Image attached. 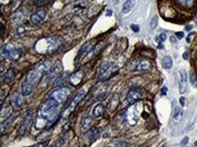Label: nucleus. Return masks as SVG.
<instances>
[{
    "mask_svg": "<svg viewBox=\"0 0 197 147\" xmlns=\"http://www.w3.org/2000/svg\"><path fill=\"white\" fill-rule=\"evenodd\" d=\"M187 89V73L184 70H180L179 73V91L183 94Z\"/></svg>",
    "mask_w": 197,
    "mask_h": 147,
    "instance_id": "nucleus-14",
    "label": "nucleus"
},
{
    "mask_svg": "<svg viewBox=\"0 0 197 147\" xmlns=\"http://www.w3.org/2000/svg\"><path fill=\"white\" fill-rule=\"evenodd\" d=\"M93 49V42L92 41H88L86 42H84V44L80 47L78 53H77V55L75 59V62H78L82 58L85 57L87 54L90 53V50Z\"/></svg>",
    "mask_w": 197,
    "mask_h": 147,
    "instance_id": "nucleus-11",
    "label": "nucleus"
},
{
    "mask_svg": "<svg viewBox=\"0 0 197 147\" xmlns=\"http://www.w3.org/2000/svg\"><path fill=\"white\" fill-rule=\"evenodd\" d=\"M10 103L11 105L13 106V107L15 108H17V109H20L22 107V105H23V98H22V96L19 93H14L11 97V99H10Z\"/></svg>",
    "mask_w": 197,
    "mask_h": 147,
    "instance_id": "nucleus-16",
    "label": "nucleus"
},
{
    "mask_svg": "<svg viewBox=\"0 0 197 147\" xmlns=\"http://www.w3.org/2000/svg\"><path fill=\"white\" fill-rule=\"evenodd\" d=\"M162 66L165 69H170L173 66V61L170 56H165L162 59Z\"/></svg>",
    "mask_w": 197,
    "mask_h": 147,
    "instance_id": "nucleus-24",
    "label": "nucleus"
},
{
    "mask_svg": "<svg viewBox=\"0 0 197 147\" xmlns=\"http://www.w3.org/2000/svg\"><path fill=\"white\" fill-rule=\"evenodd\" d=\"M53 0H36L34 2V6L36 7H41V6H45L49 5Z\"/></svg>",
    "mask_w": 197,
    "mask_h": 147,
    "instance_id": "nucleus-28",
    "label": "nucleus"
},
{
    "mask_svg": "<svg viewBox=\"0 0 197 147\" xmlns=\"http://www.w3.org/2000/svg\"><path fill=\"white\" fill-rule=\"evenodd\" d=\"M118 103H119V97H118L117 95H115V96L112 98V100H111V102H110V104H109V106H108L109 110H110V111L114 110V109L116 108V107H117Z\"/></svg>",
    "mask_w": 197,
    "mask_h": 147,
    "instance_id": "nucleus-26",
    "label": "nucleus"
},
{
    "mask_svg": "<svg viewBox=\"0 0 197 147\" xmlns=\"http://www.w3.org/2000/svg\"><path fill=\"white\" fill-rule=\"evenodd\" d=\"M131 28H132V30L135 33H139V31H140V27H139V26H137V25H132Z\"/></svg>",
    "mask_w": 197,
    "mask_h": 147,
    "instance_id": "nucleus-34",
    "label": "nucleus"
},
{
    "mask_svg": "<svg viewBox=\"0 0 197 147\" xmlns=\"http://www.w3.org/2000/svg\"><path fill=\"white\" fill-rule=\"evenodd\" d=\"M175 34H176V37H177V39H179V40L183 39V35H184V34H183V32H178V33H176Z\"/></svg>",
    "mask_w": 197,
    "mask_h": 147,
    "instance_id": "nucleus-36",
    "label": "nucleus"
},
{
    "mask_svg": "<svg viewBox=\"0 0 197 147\" xmlns=\"http://www.w3.org/2000/svg\"><path fill=\"white\" fill-rule=\"evenodd\" d=\"M143 97V92L140 89L138 88H133L132 89L129 90V92L127 94L126 100L129 104H134L136 101L140 100Z\"/></svg>",
    "mask_w": 197,
    "mask_h": 147,
    "instance_id": "nucleus-12",
    "label": "nucleus"
},
{
    "mask_svg": "<svg viewBox=\"0 0 197 147\" xmlns=\"http://www.w3.org/2000/svg\"><path fill=\"white\" fill-rule=\"evenodd\" d=\"M92 118L89 117H83L82 119V129L83 130H88L90 129L91 125H92Z\"/></svg>",
    "mask_w": 197,
    "mask_h": 147,
    "instance_id": "nucleus-23",
    "label": "nucleus"
},
{
    "mask_svg": "<svg viewBox=\"0 0 197 147\" xmlns=\"http://www.w3.org/2000/svg\"><path fill=\"white\" fill-rule=\"evenodd\" d=\"M62 71H63V68L61 66V63L59 62V63H57L56 65L52 66V67L46 71V73L44 75V77L42 78L40 83L42 85H44V86H46L47 84L50 83L51 80L57 78L61 74Z\"/></svg>",
    "mask_w": 197,
    "mask_h": 147,
    "instance_id": "nucleus-5",
    "label": "nucleus"
},
{
    "mask_svg": "<svg viewBox=\"0 0 197 147\" xmlns=\"http://www.w3.org/2000/svg\"><path fill=\"white\" fill-rule=\"evenodd\" d=\"M194 34H195V33H191V34L188 35V37H187V39H186L187 42H191V39H192V37L194 36Z\"/></svg>",
    "mask_w": 197,
    "mask_h": 147,
    "instance_id": "nucleus-39",
    "label": "nucleus"
},
{
    "mask_svg": "<svg viewBox=\"0 0 197 147\" xmlns=\"http://www.w3.org/2000/svg\"><path fill=\"white\" fill-rule=\"evenodd\" d=\"M125 119L127 124L130 125H136V123L139 119V112H138L137 105L135 104L127 108V110L125 113Z\"/></svg>",
    "mask_w": 197,
    "mask_h": 147,
    "instance_id": "nucleus-7",
    "label": "nucleus"
},
{
    "mask_svg": "<svg viewBox=\"0 0 197 147\" xmlns=\"http://www.w3.org/2000/svg\"><path fill=\"white\" fill-rule=\"evenodd\" d=\"M183 56V59H184V60H187V59H188V56H189V54H188V52L184 53Z\"/></svg>",
    "mask_w": 197,
    "mask_h": 147,
    "instance_id": "nucleus-41",
    "label": "nucleus"
},
{
    "mask_svg": "<svg viewBox=\"0 0 197 147\" xmlns=\"http://www.w3.org/2000/svg\"><path fill=\"white\" fill-rule=\"evenodd\" d=\"M16 117H17V114H11L6 120L1 123V133H3L4 130H6L7 127H9L12 125L13 121L15 119Z\"/></svg>",
    "mask_w": 197,
    "mask_h": 147,
    "instance_id": "nucleus-18",
    "label": "nucleus"
},
{
    "mask_svg": "<svg viewBox=\"0 0 197 147\" xmlns=\"http://www.w3.org/2000/svg\"><path fill=\"white\" fill-rule=\"evenodd\" d=\"M119 72V69L111 62H103L97 70L96 78L99 81H106L115 77Z\"/></svg>",
    "mask_w": 197,
    "mask_h": 147,
    "instance_id": "nucleus-3",
    "label": "nucleus"
},
{
    "mask_svg": "<svg viewBox=\"0 0 197 147\" xmlns=\"http://www.w3.org/2000/svg\"><path fill=\"white\" fill-rule=\"evenodd\" d=\"M183 6H187V7H191L195 2V0H178Z\"/></svg>",
    "mask_w": 197,
    "mask_h": 147,
    "instance_id": "nucleus-29",
    "label": "nucleus"
},
{
    "mask_svg": "<svg viewBox=\"0 0 197 147\" xmlns=\"http://www.w3.org/2000/svg\"><path fill=\"white\" fill-rule=\"evenodd\" d=\"M22 52L20 49L15 47L12 43L6 44L1 50V57L2 59H8L10 61H16L20 58Z\"/></svg>",
    "mask_w": 197,
    "mask_h": 147,
    "instance_id": "nucleus-4",
    "label": "nucleus"
},
{
    "mask_svg": "<svg viewBox=\"0 0 197 147\" xmlns=\"http://www.w3.org/2000/svg\"><path fill=\"white\" fill-rule=\"evenodd\" d=\"M70 94L71 90L67 87H61V88H58L56 90H54L53 92H51L48 97L55 98L58 102L63 104L68 98Z\"/></svg>",
    "mask_w": 197,
    "mask_h": 147,
    "instance_id": "nucleus-8",
    "label": "nucleus"
},
{
    "mask_svg": "<svg viewBox=\"0 0 197 147\" xmlns=\"http://www.w3.org/2000/svg\"><path fill=\"white\" fill-rule=\"evenodd\" d=\"M15 78V70L14 68H10L7 70V71L5 73V81L6 83L13 82Z\"/></svg>",
    "mask_w": 197,
    "mask_h": 147,
    "instance_id": "nucleus-20",
    "label": "nucleus"
},
{
    "mask_svg": "<svg viewBox=\"0 0 197 147\" xmlns=\"http://www.w3.org/2000/svg\"><path fill=\"white\" fill-rule=\"evenodd\" d=\"M27 1H30V0H27Z\"/></svg>",
    "mask_w": 197,
    "mask_h": 147,
    "instance_id": "nucleus-46",
    "label": "nucleus"
},
{
    "mask_svg": "<svg viewBox=\"0 0 197 147\" xmlns=\"http://www.w3.org/2000/svg\"><path fill=\"white\" fill-rule=\"evenodd\" d=\"M65 145V139L63 138V137H61L58 141H57V145L58 146H62V145Z\"/></svg>",
    "mask_w": 197,
    "mask_h": 147,
    "instance_id": "nucleus-35",
    "label": "nucleus"
},
{
    "mask_svg": "<svg viewBox=\"0 0 197 147\" xmlns=\"http://www.w3.org/2000/svg\"><path fill=\"white\" fill-rule=\"evenodd\" d=\"M85 94H86V91L84 90V89H80L79 90V92L75 95V97L73 98V100L70 102V104L68 105V107L66 108V110L64 111V113L61 115V117H63V118H66V117H67L69 115H70L71 113L75 109V107H77V105L81 102V100L83 99L84 97V96H85Z\"/></svg>",
    "mask_w": 197,
    "mask_h": 147,
    "instance_id": "nucleus-6",
    "label": "nucleus"
},
{
    "mask_svg": "<svg viewBox=\"0 0 197 147\" xmlns=\"http://www.w3.org/2000/svg\"><path fill=\"white\" fill-rule=\"evenodd\" d=\"M135 70L138 71H148L151 70V62L148 60L143 59L138 62V64H136Z\"/></svg>",
    "mask_w": 197,
    "mask_h": 147,
    "instance_id": "nucleus-17",
    "label": "nucleus"
},
{
    "mask_svg": "<svg viewBox=\"0 0 197 147\" xmlns=\"http://www.w3.org/2000/svg\"><path fill=\"white\" fill-rule=\"evenodd\" d=\"M188 141H189V138H188V136H185L184 138H183V140H182V142H181V144H182V145H185L187 143H188Z\"/></svg>",
    "mask_w": 197,
    "mask_h": 147,
    "instance_id": "nucleus-38",
    "label": "nucleus"
},
{
    "mask_svg": "<svg viewBox=\"0 0 197 147\" xmlns=\"http://www.w3.org/2000/svg\"><path fill=\"white\" fill-rule=\"evenodd\" d=\"M100 49H101V44H97V45H96V46L92 49V51H91L89 54L85 56V57H87V60H90V59H91V58H93L96 54H97V53L100 51Z\"/></svg>",
    "mask_w": 197,
    "mask_h": 147,
    "instance_id": "nucleus-27",
    "label": "nucleus"
},
{
    "mask_svg": "<svg viewBox=\"0 0 197 147\" xmlns=\"http://www.w3.org/2000/svg\"><path fill=\"white\" fill-rule=\"evenodd\" d=\"M115 146H130V145L125 141H118L115 143Z\"/></svg>",
    "mask_w": 197,
    "mask_h": 147,
    "instance_id": "nucleus-32",
    "label": "nucleus"
},
{
    "mask_svg": "<svg viewBox=\"0 0 197 147\" xmlns=\"http://www.w3.org/2000/svg\"><path fill=\"white\" fill-rule=\"evenodd\" d=\"M85 70H86L85 68H81L71 75L69 78V82L72 86H74V87L78 86L83 81V79L85 75Z\"/></svg>",
    "mask_w": 197,
    "mask_h": 147,
    "instance_id": "nucleus-10",
    "label": "nucleus"
},
{
    "mask_svg": "<svg viewBox=\"0 0 197 147\" xmlns=\"http://www.w3.org/2000/svg\"><path fill=\"white\" fill-rule=\"evenodd\" d=\"M100 135V131H99L97 128H90V130H88L85 134V139L87 140V142L89 144H92L94 143Z\"/></svg>",
    "mask_w": 197,
    "mask_h": 147,
    "instance_id": "nucleus-15",
    "label": "nucleus"
},
{
    "mask_svg": "<svg viewBox=\"0 0 197 147\" xmlns=\"http://www.w3.org/2000/svg\"><path fill=\"white\" fill-rule=\"evenodd\" d=\"M103 113H104V106L102 104H97L93 110L94 117H101L103 115Z\"/></svg>",
    "mask_w": 197,
    "mask_h": 147,
    "instance_id": "nucleus-25",
    "label": "nucleus"
},
{
    "mask_svg": "<svg viewBox=\"0 0 197 147\" xmlns=\"http://www.w3.org/2000/svg\"><path fill=\"white\" fill-rule=\"evenodd\" d=\"M157 24H158V17L157 15H155L150 21V26L152 29H155V27L157 26Z\"/></svg>",
    "mask_w": 197,
    "mask_h": 147,
    "instance_id": "nucleus-30",
    "label": "nucleus"
},
{
    "mask_svg": "<svg viewBox=\"0 0 197 147\" xmlns=\"http://www.w3.org/2000/svg\"><path fill=\"white\" fill-rule=\"evenodd\" d=\"M46 16V11L45 10H39L36 13L33 14L30 16V22L32 25H38L42 23Z\"/></svg>",
    "mask_w": 197,
    "mask_h": 147,
    "instance_id": "nucleus-13",
    "label": "nucleus"
},
{
    "mask_svg": "<svg viewBox=\"0 0 197 147\" xmlns=\"http://www.w3.org/2000/svg\"><path fill=\"white\" fill-rule=\"evenodd\" d=\"M192 26H187L185 27V30H186V31H191V30H192Z\"/></svg>",
    "mask_w": 197,
    "mask_h": 147,
    "instance_id": "nucleus-42",
    "label": "nucleus"
},
{
    "mask_svg": "<svg viewBox=\"0 0 197 147\" xmlns=\"http://www.w3.org/2000/svg\"><path fill=\"white\" fill-rule=\"evenodd\" d=\"M135 6V0H126L125 2V4L123 5V13L124 14H128L130 13L133 8Z\"/></svg>",
    "mask_w": 197,
    "mask_h": 147,
    "instance_id": "nucleus-19",
    "label": "nucleus"
},
{
    "mask_svg": "<svg viewBox=\"0 0 197 147\" xmlns=\"http://www.w3.org/2000/svg\"><path fill=\"white\" fill-rule=\"evenodd\" d=\"M184 100H185V98L182 97H180V99H179V101H180V104H181V106L183 107L184 106Z\"/></svg>",
    "mask_w": 197,
    "mask_h": 147,
    "instance_id": "nucleus-40",
    "label": "nucleus"
},
{
    "mask_svg": "<svg viewBox=\"0 0 197 147\" xmlns=\"http://www.w3.org/2000/svg\"><path fill=\"white\" fill-rule=\"evenodd\" d=\"M190 81H191V84L193 86H195V83H196V79H195V74L193 70L190 71Z\"/></svg>",
    "mask_w": 197,
    "mask_h": 147,
    "instance_id": "nucleus-31",
    "label": "nucleus"
},
{
    "mask_svg": "<svg viewBox=\"0 0 197 147\" xmlns=\"http://www.w3.org/2000/svg\"><path fill=\"white\" fill-rule=\"evenodd\" d=\"M167 91H168V89H167V87H163L162 88V89H161V92H162V95H166L167 94Z\"/></svg>",
    "mask_w": 197,
    "mask_h": 147,
    "instance_id": "nucleus-37",
    "label": "nucleus"
},
{
    "mask_svg": "<svg viewBox=\"0 0 197 147\" xmlns=\"http://www.w3.org/2000/svg\"><path fill=\"white\" fill-rule=\"evenodd\" d=\"M63 40L58 36H45L36 41L34 50L41 55H50L56 53L63 46Z\"/></svg>",
    "mask_w": 197,
    "mask_h": 147,
    "instance_id": "nucleus-2",
    "label": "nucleus"
},
{
    "mask_svg": "<svg viewBox=\"0 0 197 147\" xmlns=\"http://www.w3.org/2000/svg\"><path fill=\"white\" fill-rule=\"evenodd\" d=\"M107 15H108V16H111V15H112V11H111V10H108V11H107Z\"/></svg>",
    "mask_w": 197,
    "mask_h": 147,
    "instance_id": "nucleus-44",
    "label": "nucleus"
},
{
    "mask_svg": "<svg viewBox=\"0 0 197 147\" xmlns=\"http://www.w3.org/2000/svg\"><path fill=\"white\" fill-rule=\"evenodd\" d=\"M49 70V62L45 61L33 68L27 75L21 85V91L23 96H29L32 93L34 87L41 81L44 75Z\"/></svg>",
    "mask_w": 197,
    "mask_h": 147,
    "instance_id": "nucleus-1",
    "label": "nucleus"
},
{
    "mask_svg": "<svg viewBox=\"0 0 197 147\" xmlns=\"http://www.w3.org/2000/svg\"><path fill=\"white\" fill-rule=\"evenodd\" d=\"M156 40H159L160 42H165L166 40V34H159L158 37H156Z\"/></svg>",
    "mask_w": 197,
    "mask_h": 147,
    "instance_id": "nucleus-33",
    "label": "nucleus"
},
{
    "mask_svg": "<svg viewBox=\"0 0 197 147\" xmlns=\"http://www.w3.org/2000/svg\"><path fill=\"white\" fill-rule=\"evenodd\" d=\"M171 42H176V39H175L173 36H172V37H171Z\"/></svg>",
    "mask_w": 197,
    "mask_h": 147,
    "instance_id": "nucleus-43",
    "label": "nucleus"
},
{
    "mask_svg": "<svg viewBox=\"0 0 197 147\" xmlns=\"http://www.w3.org/2000/svg\"><path fill=\"white\" fill-rule=\"evenodd\" d=\"M32 121H33V113H32V110L29 109L27 111L23 122L18 128V134L20 136H23L28 133L31 125H32Z\"/></svg>",
    "mask_w": 197,
    "mask_h": 147,
    "instance_id": "nucleus-9",
    "label": "nucleus"
},
{
    "mask_svg": "<svg viewBox=\"0 0 197 147\" xmlns=\"http://www.w3.org/2000/svg\"><path fill=\"white\" fill-rule=\"evenodd\" d=\"M68 76V72H64L63 74L59 75L56 79L55 81V86L59 87V86H63V84L65 83V80L66 79V77Z\"/></svg>",
    "mask_w": 197,
    "mask_h": 147,
    "instance_id": "nucleus-22",
    "label": "nucleus"
},
{
    "mask_svg": "<svg viewBox=\"0 0 197 147\" xmlns=\"http://www.w3.org/2000/svg\"><path fill=\"white\" fill-rule=\"evenodd\" d=\"M173 119L176 121V122H179V121L182 119L183 117V110L182 108L177 106L173 107Z\"/></svg>",
    "mask_w": 197,
    "mask_h": 147,
    "instance_id": "nucleus-21",
    "label": "nucleus"
},
{
    "mask_svg": "<svg viewBox=\"0 0 197 147\" xmlns=\"http://www.w3.org/2000/svg\"><path fill=\"white\" fill-rule=\"evenodd\" d=\"M195 146H197V141L195 142Z\"/></svg>",
    "mask_w": 197,
    "mask_h": 147,
    "instance_id": "nucleus-45",
    "label": "nucleus"
}]
</instances>
